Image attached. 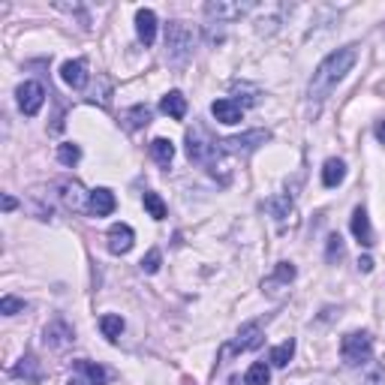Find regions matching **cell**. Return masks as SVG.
I'll list each match as a JSON object with an SVG mask.
<instances>
[{
  "mask_svg": "<svg viewBox=\"0 0 385 385\" xmlns=\"http://www.w3.org/2000/svg\"><path fill=\"white\" fill-rule=\"evenodd\" d=\"M262 340H265V334H262L259 322H247V326L238 331V337L232 340V346L223 349V356H229V352H250V349H259Z\"/></svg>",
  "mask_w": 385,
  "mask_h": 385,
  "instance_id": "obj_7",
  "label": "cell"
},
{
  "mask_svg": "<svg viewBox=\"0 0 385 385\" xmlns=\"http://www.w3.org/2000/svg\"><path fill=\"white\" fill-rule=\"evenodd\" d=\"M364 385H385V370L379 364H370L368 368V377H364Z\"/></svg>",
  "mask_w": 385,
  "mask_h": 385,
  "instance_id": "obj_31",
  "label": "cell"
},
{
  "mask_svg": "<svg viewBox=\"0 0 385 385\" xmlns=\"http://www.w3.org/2000/svg\"><path fill=\"white\" fill-rule=\"evenodd\" d=\"M73 340H76V334H73V328H69L64 319H52L46 326V331H43V343L48 349H66Z\"/></svg>",
  "mask_w": 385,
  "mask_h": 385,
  "instance_id": "obj_8",
  "label": "cell"
},
{
  "mask_svg": "<svg viewBox=\"0 0 385 385\" xmlns=\"http://www.w3.org/2000/svg\"><path fill=\"white\" fill-rule=\"evenodd\" d=\"M136 34L145 46H150L157 39V15L154 9H139L136 13Z\"/></svg>",
  "mask_w": 385,
  "mask_h": 385,
  "instance_id": "obj_13",
  "label": "cell"
},
{
  "mask_svg": "<svg viewBox=\"0 0 385 385\" xmlns=\"http://www.w3.org/2000/svg\"><path fill=\"white\" fill-rule=\"evenodd\" d=\"M211 115H214L220 124H238L241 118H244V106L235 103V99H214L211 103Z\"/></svg>",
  "mask_w": 385,
  "mask_h": 385,
  "instance_id": "obj_11",
  "label": "cell"
},
{
  "mask_svg": "<svg viewBox=\"0 0 385 385\" xmlns=\"http://www.w3.org/2000/svg\"><path fill=\"white\" fill-rule=\"evenodd\" d=\"M268 139H271L268 130H250V133H244V136H229V139H223L220 145L226 148V150H232V154L247 157V154H253V150H259Z\"/></svg>",
  "mask_w": 385,
  "mask_h": 385,
  "instance_id": "obj_5",
  "label": "cell"
},
{
  "mask_svg": "<svg viewBox=\"0 0 385 385\" xmlns=\"http://www.w3.org/2000/svg\"><path fill=\"white\" fill-rule=\"evenodd\" d=\"M166 55L172 64H184L192 55V30L184 22H172L166 27Z\"/></svg>",
  "mask_w": 385,
  "mask_h": 385,
  "instance_id": "obj_4",
  "label": "cell"
},
{
  "mask_svg": "<svg viewBox=\"0 0 385 385\" xmlns=\"http://www.w3.org/2000/svg\"><path fill=\"white\" fill-rule=\"evenodd\" d=\"M358 268L364 271V274H368V271H373V259H370V256H361V259H358Z\"/></svg>",
  "mask_w": 385,
  "mask_h": 385,
  "instance_id": "obj_33",
  "label": "cell"
},
{
  "mask_svg": "<svg viewBox=\"0 0 385 385\" xmlns=\"http://www.w3.org/2000/svg\"><path fill=\"white\" fill-rule=\"evenodd\" d=\"M15 205H18V202L13 196H4V211H15Z\"/></svg>",
  "mask_w": 385,
  "mask_h": 385,
  "instance_id": "obj_34",
  "label": "cell"
},
{
  "mask_svg": "<svg viewBox=\"0 0 385 385\" xmlns=\"http://www.w3.org/2000/svg\"><path fill=\"white\" fill-rule=\"evenodd\" d=\"M253 9V4H208L205 6V13L211 15V18H223V22H229V18H241L244 13H250Z\"/></svg>",
  "mask_w": 385,
  "mask_h": 385,
  "instance_id": "obj_17",
  "label": "cell"
},
{
  "mask_svg": "<svg viewBox=\"0 0 385 385\" xmlns=\"http://www.w3.org/2000/svg\"><path fill=\"white\" fill-rule=\"evenodd\" d=\"M292 280H295V265H292V262H280L277 271H274V277H268L265 283H262V289L271 292V295H280L277 286H289Z\"/></svg>",
  "mask_w": 385,
  "mask_h": 385,
  "instance_id": "obj_16",
  "label": "cell"
},
{
  "mask_svg": "<svg viewBox=\"0 0 385 385\" xmlns=\"http://www.w3.org/2000/svg\"><path fill=\"white\" fill-rule=\"evenodd\" d=\"M187 154L192 163H202V166H214L220 160V145L217 139L208 133L202 124H196L192 130H187Z\"/></svg>",
  "mask_w": 385,
  "mask_h": 385,
  "instance_id": "obj_2",
  "label": "cell"
},
{
  "mask_svg": "<svg viewBox=\"0 0 385 385\" xmlns=\"http://www.w3.org/2000/svg\"><path fill=\"white\" fill-rule=\"evenodd\" d=\"M76 370L85 373V377L94 382V385H106V382H108V370L103 368V364H94V361H88V358L76 361Z\"/></svg>",
  "mask_w": 385,
  "mask_h": 385,
  "instance_id": "obj_20",
  "label": "cell"
},
{
  "mask_svg": "<svg viewBox=\"0 0 385 385\" xmlns=\"http://www.w3.org/2000/svg\"><path fill=\"white\" fill-rule=\"evenodd\" d=\"M358 60V46H346V48H337V52H331L322 64L313 69V78L307 85V97L310 103H322L334 88H337L343 78H346V73L352 66H356Z\"/></svg>",
  "mask_w": 385,
  "mask_h": 385,
  "instance_id": "obj_1",
  "label": "cell"
},
{
  "mask_svg": "<svg viewBox=\"0 0 385 385\" xmlns=\"http://www.w3.org/2000/svg\"><path fill=\"white\" fill-rule=\"evenodd\" d=\"M66 385H94V382H90V379H82V377H73Z\"/></svg>",
  "mask_w": 385,
  "mask_h": 385,
  "instance_id": "obj_35",
  "label": "cell"
},
{
  "mask_svg": "<svg viewBox=\"0 0 385 385\" xmlns=\"http://www.w3.org/2000/svg\"><path fill=\"white\" fill-rule=\"evenodd\" d=\"M24 307H27V304H24L22 298H15V295H4V298H0V313H4V316H15V313H24Z\"/></svg>",
  "mask_w": 385,
  "mask_h": 385,
  "instance_id": "obj_28",
  "label": "cell"
},
{
  "mask_svg": "<svg viewBox=\"0 0 385 385\" xmlns=\"http://www.w3.org/2000/svg\"><path fill=\"white\" fill-rule=\"evenodd\" d=\"M141 205H145V211L154 220H166V202L157 196V192H145V196H141Z\"/></svg>",
  "mask_w": 385,
  "mask_h": 385,
  "instance_id": "obj_25",
  "label": "cell"
},
{
  "mask_svg": "<svg viewBox=\"0 0 385 385\" xmlns=\"http://www.w3.org/2000/svg\"><path fill=\"white\" fill-rule=\"evenodd\" d=\"M268 379H271V370H268V364H262V361L250 364V370L244 373V385H268Z\"/></svg>",
  "mask_w": 385,
  "mask_h": 385,
  "instance_id": "obj_24",
  "label": "cell"
},
{
  "mask_svg": "<svg viewBox=\"0 0 385 385\" xmlns=\"http://www.w3.org/2000/svg\"><path fill=\"white\" fill-rule=\"evenodd\" d=\"M60 78L73 88V90H82L88 85V66L85 60H66L64 66H60Z\"/></svg>",
  "mask_w": 385,
  "mask_h": 385,
  "instance_id": "obj_12",
  "label": "cell"
},
{
  "mask_svg": "<svg viewBox=\"0 0 385 385\" xmlns=\"http://www.w3.org/2000/svg\"><path fill=\"white\" fill-rule=\"evenodd\" d=\"M99 331H103L108 340H118L120 331H124V319H120L118 313H106V316H99Z\"/></svg>",
  "mask_w": 385,
  "mask_h": 385,
  "instance_id": "obj_23",
  "label": "cell"
},
{
  "mask_svg": "<svg viewBox=\"0 0 385 385\" xmlns=\"http://www.w3.org/2000/svg\"><path fill=\"white\" fill-rule=\"evenodd\" d=\"M13 377L24 379V382H30V385H36V382H43L46 373H43V368H39L36 356H30V352H27V356H24V358H22V361H18L15 368H13Z\"/></svg>",
  "mask_w": 385,
  "mask_h": 385,
  "instance_id": "obj_14",
  "label": "cell"
},
{
  "mask_svg": "<svg viewBox=\"0 0 385 385\" xmlns=\"http://www.w3.org/2000/svg\"><path fill=\"white\" fill-rule=\"evenodd\" d=\"M352 235L358 238V244L361 247H370L373 244V229H370V220H368V211L364 208H356L352 211Z\"/></svg>",
  "mask_w": 385,
  "mask_h": 385,
  "instance_id": "obj_15",
  "label": "cell"
},
{
  "mask_svg": "<svg viewBox=\"0 0 385 385\" xmlns=\"http://www.w3.org/2000/svg\"><path fill=\"white\" fill-rule=\"evenodd\" d=\"M136 244V232L133 226H127V223H115V226L108 229V250L115 253V256H124L130 253Z\"/></svg>",
  "mask_w": 385,
  "mask_h": 385,
  "instance_id": "obj_9",
  "label": "cell"
},
{
  "mask_svg": "<svg viewBox=\"0 0 385 385\" xmlns=\"http://www.w3.org/2000/svg\"><path fill=\"white\" fill-rule=\"evenodd\" d=\"M160 111L169 115V118H175V120H181L187 115V97L181 94V90H169V94L163 97V103H160Z\"/></svg>",
  "mask_w": 385,
  "mask_h": 385,
  "instance_id": "obj_18",
  "label": "cell"
},
{
  "mask_svg": "<svg viewBox=\"0 0 385 385\" xmlns=\"http://www.w3.org/2000/svg\"><path fill=\"white\" fill-rule=\"evenodd\" d=\"M150 157H154L160 166H169L172 160H175V145H172L169 139H154L150 141Z\"/></svg>",
  "mask_w": 385,
  "mask_h": 385,
  "instance_id": "obj_21",
  "label": "cell"
},
{
  "mask_svg": "<svg viewBox=\"0 0 385 385\" xmlns=\"http://www.w3.org/2000/svg\"><path fill=\"white\" fill-rule=\"evenodd\" d=\"M88 208L94 211L97 217H108L111 211L118 208V199H115V192H111L108 187H97V190L88 192Z\"/></svg>",
  "mask_w": 385,
  "mask_h": 385,
  "instance_id": "obj_10",
  "label": "cell"
},
{
  "mask_svg": "<svg viewBox=\"0 0 385 385\" xmlns=\"http://www.w3.org/2000/svg\"><path fill=\"white\" fill-rule=\"evenodd\" d=\"M64 199H66V205L78 211V208H85V199H82V187L78 184H66L64 187Z\"/></svg>",
  "mask_w": 385,
  "mask_h": 385,
  "instance_id": "obj_29",
  "label": "cell"
},
{
  "mask_svg": "<svg viewBox=\"0 0 385 385\" xmlns=\"http://www.w3.org/2000/svg\"><path fill=\"white\" fill-rule=\"evenodd\" d=\"M373 356V337L368 331H352L340 340V358L346 368H358V364H368Z\"/></svg>",
  "mask_w": 385,
  "mask_h": 385,
  "instance_id": "obj_3",
  "label": "cell"
},
{
  "mask_svg": "<svg viewBox=\"0 0 385 385\" xmlns=\"http://www.w3.org/2000/svg\"><path fill=\"white\" fill-rule=\"evenodd\" d=\"M340 256H343V241H340V235H331L328 238V262L340 259Z\"/></svg>",
  "mask_w": 385,
  "mask_h": 385,
  "instance_id": "obj_32",
  "label": "cell"
},
{
  "mask_svg": "<svg viewBox=\"0 0 385 385\" xmlns=\"http://www.w3.org/2000/svg\"><path fill=\"white\" fill-rule=\"evenodd\" d=\"M124 120H127V127H130V130L148 127V124H150V108H148V106H136V108H130L127 115H124Z\"/></svg>",
  "mask_w": 385,
  "mask_h": 385,
  "instance_id": "obj_26",
  "label": "cell"
},
{
  "mask_svg": "<svg viewBox=\"0 0 385 385\" xmlns=\"http://www.w3.org/2000/svg\"><path fill=\"white\" fill-rule=\"evenodd\" d=\"M15 97H18V108H22L27 118H34L46 103V88L39 82H24V85H18Z\"/></svg>",
  "mask_w": 385,
  "mask_h": 385,
  "instance_id": "obj_6",
  "label": "cell"
},
{
  "mask_svg": "<svg viewBox=\"0 0 385 385\" xmlns=\"http://www.w3.org/2000/svg\"><path fill=\"white\" fill-rule=\"evenodd\" d=\"M57 160L64 166H76L82 160V148L73 145V141H64V145H57Z\"/></svg>",
  "mask_w": 385,
  "mask_h": 385,
  "instance_id": "obj_27",
  "label": "cell"
},
{
  "mask_svg": "<svg viewBox=\"0 0 385 385\" xmlns=\"http://www.w3.org/2000/svg\"><path fill=\"white\" fill-rule=\"evenodd\" d=\"M377 136H379V141H382V145H385V120H382V124L377 127Z\"/></svg>",
  "mask_w": 385,
  "mask_h": 385,
  "instance_id": "obj_36",
  "label": "cell"
},
{
  "mask_svg": "<svg viewBox=\"0 0 385 385\" xmlns=\"http://www.w3.org/2000/svg\"><path fill=\"white\" fill-rule=\"evenodd\" d=\"M292 356H295V340H286V343H280V346L271 349L268 361L274 364V368H286V364L292 361Z\"/></svg>",
  "mask_w": 385,
  "mask_h": 385,
  "instance_id": "obj_22",
  "label": "cell"
},
{
  "mask_svg": "<svg viewBox=\"0 0 385 385\" xmlns=\"http://www.w3.org/2000/svg\"><path fill=\"white\" fill-rule=\"evenodd\" d=\"M343 178H346V163L337 160V157L326 160V166H322V184H326V187H337V184H343Z\"/></svg>",
  "mask_w": 385,
  "mask_h": 385,
  "instance_id": "obj_19",
  "label": "cell"
},
{
  "mask_svg": "<svg viewBox=\"0 0 385 385\" xmlns=\"http://www.w3.org/2000/svg\"><path fill=\"white\" fill-rule=\"evenodd\" d=\"M160 262H163V253L154 247L145 259H141V271H148V274H157V271H160Z\"/></svg>",
  "mask_w": 385,
  "mask_h": 385,
  "instance_id": "obj_30",
  "label": "cell"
}]
</instances>
